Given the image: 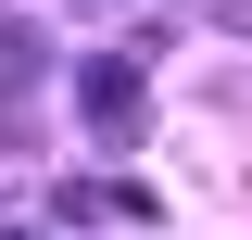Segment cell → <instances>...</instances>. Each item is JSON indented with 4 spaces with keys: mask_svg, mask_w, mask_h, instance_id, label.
<instances>
[{
    "mask_svg": "<svg viewBox=\"0 0 252 240\" xmlns=\"http://www.w3.org/2000/svg\"><path fill=\"white\" fill-rule=\"evenodd\" d=\"M76 101H89V126H101V139H139V126H152V76H139L126 51H101L89 76H76Z\"/></svg>",
    "mask_w": 252,
    "mask_h": 240,
    "instance_id": "obj_1",
    "label": "cell"
},
{
    "mask_svg": "<svg viewBox=\"0 0 252 240\" xmlns=\"http://www.w3.org/2000/svg\"><path fill=\"white\" fill-rule=\"evenodd\" d=\"M215 26H252V0H215Z\"/></svg>",
    "mask_w": 252,
    "mask_h": 240,
    "instance_id": "obj_2",
    "label": "cell"
},
{
    "mask_svg": "<svg viewBox=\"0 0 252 240\" xmlns=\"http://www.w3.org/2000/svg\"><path fill=\"white\" fill-rule=\"evenodd\" d=\"M0 240H38V228H0Z\"/></svg>",
    "mask_w": 252,
    "mask_h": 240,
    "instance_id": "obj_3",
    "label": "cell"
}]
</instances>
